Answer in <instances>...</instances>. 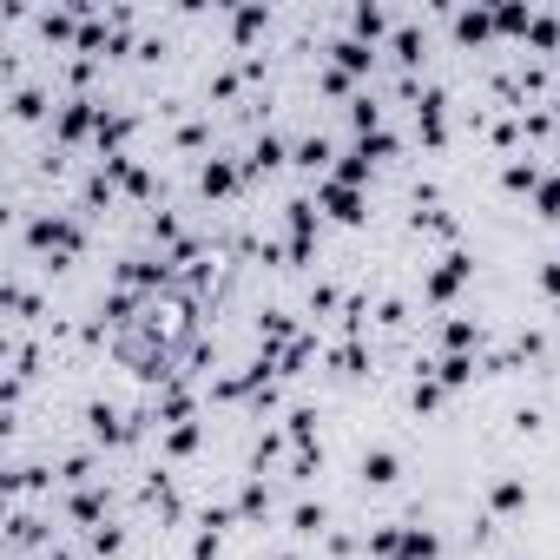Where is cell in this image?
Wrapping results in <instances>:
<instances>
[{
  "instance_id": "obj_36",
  "label": "cell",
  "mask_w": 560,
  "mask_h": 560,
  "mask_svg": "<svg viewBox=\"0 0 560 560\" xmlns=\"http://www.w3.org/2000/svg\"><path fill=\"white\" fill-rule=\"evenodd\" d=\"M47 560H66V554H47Z\"/></svg>"
},
{
  "instance_id": "obj_34",
  "label": "cell",
  "mask_w": 560,
  "mask_h": 560,
  "mask_svg": "<svg viewBox=\"0 0 560 560\" xmlns=\"http://www.w3.org/2000/svg\"><path fill=\"white\" fill-rule=\"evenodd\" d=\"M119 541H126L119 528H93V547H99V554H119Z\"/></svg>"
},
{
  "instance_id": "obj_4",
  "label": "cell",
  "mask_w": 560,
  "mask_h": 560,
  "mask_svg": "<svg viewBox=\"0 0 560 560\" xmlns=\"http://www.w3.org/2000/svg\"><path fill=\"white\" fill-rule=\"evenodd\" d=\"M317 198H323V205H330L343 224H356V218H363V192H356V185H336V178H323V185H317Z\"/></svg>"
},
{
  "instance_id": "obj_7",
  "label": "cell",
  "mask_w": 560,
  "mask_h": 560,
  "mask_svg": "<svg viewBox=\"0 0 560 560\" xmlns=\"http://www.w3.org/2000/svg\"><path fill=\"white\" fill-rule=\"evenodd\" d=\"M488 508H495V514H521V508H528V481H521V475H501L495 488H488Z\"/></svg>"
},
{
  "instance_id": "obj_21",
  "label": "cell",
  "mask_w": 560,
  "mask_h": 560,
  "mask_svg": "<svg viewBox=\"0 0 560 560\" xmlns=\"http://www.w3.org/2000/svg\"><path fill=\"white\" fill-rule=\"evenodd\" d=\"M330 159H336V152H330V139H304V145H297V165H304V172H323Z\"/></svg>"
},
{
  "instance_id": "obj_16",
  "label": "cell",
  "mask_w": 560,
  "mask_h": 560,
  "mask_svg": "<svg viewBox=\"0 0 560 560\" xmlns=\"http://www.w3.org/2000/svg\"><path fill=\"white\" fill-rule=\"evenodd\" d=\"M475 323H468V317H455V323H448V330H442V343H448V356H468V350H475Z\"/></svg>"
},
{
  "instance_id": "obj_3",
  "label": "cell",
  "mask_w": 560,
  "mask_h": 560,
  "mask_svg": "<svg viewBox=\"0 0 560 560\" xmlns=\"http://www.w3.org/2000/svg\"><path fill=\"white\" fill-rule=\"evenodd\" d=\"M99 112H106L99 99H66L60 119H53V132H60V139H86V132H93L99 139Z\"/></svg>"
},
{
  "instance_id": "obj_31",
  "label": "cell",
  "mask_w": 560,
  "mask_h": 560,
  "mask_svg": "<svg viewBox=\"0 0 560 560\" xmlns=\"http://www.w3.org/2000/svg\"><path fill=\"white\" fill-rule=\"evenodd\" d=\"M528 40H534V47H554V40H560V27H554V20H547V14H534Z\"/></svg>"
},
{
  "instance_id": "obj_19",
  "label": "cell",
  "mask_w": 560,
  "mask_h": 560,
  "mask_svg": "<svg viewBox=\"0 0 560 560\" xmlns=\"http://www.w3.org/2000/svg\"><path fill=\"white\" fill-rule=\"evenodd\" d=\"M277 159H284V139H277V132H264V139L251 145V172H271Z\"/></svg>"
},
{
  "instance_id": "obj_20",
  "label": "cell",
  "mask_w": 560,
  "mask_h": 560,
  "mask_svg": "<svg viewBox=\"0 0 560 560\" xmlns=\"http://www.w3.org/2000/svg\"><path fill=\"white\" fill-rule=\"evenodd\" d=\"M99 508H106V501H99V488H80V495H73V521H86V528H106V521H99Z\"/></svg>"
},
{
  "instance_id": "obj_12",
  "label": "cell",
  "mask_w": 560,
  "mask_h": 560,
  "mask_svg": "<svg viewBox=\"0 0 560 560\" xmlns=\"http://www.w3.org/2000/svg\"><path fill=\"white\" fill-rule=\"evenodd\" d=\"M336 66H343V73H369V60H376V47H363V40H356V33H350V40H336Z\"/></svg>"
},
{
  "instance_id": "obj_6",
  "label": "cell",
  "mask_w": 560,
  "mask_h": 560,
  "mask_svg": "<svg viewBox=\"0 0 560 560\" xmlns=\"http://www.w3.org/2000/svg\"><path fill=\"white\" fill-rule=\"evenodd\" d=\"M396 475H402L396 448H363V481H369V488H389Z\"/></svg>"
},
{
  "instance_id": "obj_18",
  "label": "cell",
  "mask_w": 560,
  "mask_h": 560,
  "mask_svg": "<svg viewBox=\"0 0 560 560\" xmlns=\"http://www.w3.org/2000/svg\"><path fill=\"white\" fill-rule=\"evenodd\" d=\"M468 376H475V356H448V363L435 369V383H442V389H462Z\"/></svg>"
},
{
  "instance_id": "obj_1",
  "label": "cell",
  "mask_w": 560,
  "mask_h": 560,
  "mask_svg": "<svg viewBox=\"0 0 560 560\" xmlns=\"http://www.w3.org/2000/svg\"><path fill=\"white\" fill-rule=\"evenodd\" d=\"M27 244L40 257H53V264H66V257L80 251V224L66 218V211H40V218L27 224Z\"/></svg>"
},
{
  "instance_id": "obj_9",
  "label": "cell",
  "mask_w": 560,
  "mask_h": 560,
  "mask_svg": "<svg viewBox=\"0 0 560 560\" xmlns=\"http://www.w3.org/2000/svg\"><path fill=\"white\" fill-rule=\"evenodd\" d=\"M198 185H205V198H224V192H238V165H231V159H211L205 172H198Z\"/></svg>"
},
{
  "instance_id": "obj_2",
  "label": "cell",
  "mask_w": 560,
  "mask_h": 560,
  "mask_svg": "<svg viewBox=\"0 0 560 560\" xmlns=\"http://www.w3.org/2000/svg\"><path fill=\"white\" fill-rule=\"evenodd\" d=\"M468 277H475V257H468V251H448L442 264L429 271V304H448V297H455Z\"/></svg>"
},
{
  "instance_id": "obj_15",
  "label": "cell",
  "mask_w": 560,
  "mask_h": 560,
  "mask_svg": "<svg viewBox=\"0 0 560 560\" xmlns=\"http://www.w3.org/2000/svg\"><path fill=\"white\" fill-rule=\"evenodd\" d=\"M323 521H330L323 501H297V508H290V528H297V534H323Z\"/></svg>"
},
{
  "instance_id": "obj_17",
  "label": "cell",
  "mask_w": 560,
  "mask_h": 560,
  "mask_svg": "<svg viewBox=\"0 0 560 560\" xmlns=\"http://www.w3.org/2000/svg\"><path fill=\"white\" fill-rule=\"evenodd\" d=\"M495 27H501V33H528V27H534V7L508 0V7H495Z\"/></svg>"
},
{
  "instance_id": "obj_26",
  "label": "cell",
  "mask_w": 560,
  "mask_h": 560,
  "mask_svg": "<svg viewBox=\"0 0 560 560\" xmlns=\"http://www.w3.org/2000/svg\"><path fill=\"white\" fill-rule=\"evenodd\" d=\"M165 448H172V455H192V448H198V422H172Z\"/></svg>"
},
{
  "instance_id": "obj_33",
  "label": "cell",
  "mask_w": 560,
  "mask_h": 560,
  "mask_svg": "<svg viewBox=\"0 0 560 560\" xmlns=\"http://www.w3.org/2000/svg\"><path fill=\"white\" fill-rule=\"evenodd\" d=\"M541 290L560 304V257H547V264H541Z\"/></svg>"
},
{
  "instance_id": "obj_25",
  "label": "cell",
  "mask_w": 560,
  "mask_h": 560,
  "mask_svg": "<svg viewBox=\"0 0 560 560\" xmlns=\"http://www.w3.org/2000/svg\"><path fill=\"white\" fill-rule=\"evenodd\" d=\"M389 47H396V60L416 66V60H422V33H416V27H396V40H389Z\"/></svg>"
},
{
  "instance_id": "obj_27",
  "label": "cell",
  "mask_w": 560,
  "mask_h": 560,
  "mask_svg": "<svg viewBox=\"0 0 560 560\" xmlns=\"http://www.w3.org/2000/svg\"><path fill=\"white\" fill-rule=\"evenodd\" d=\"M534 198H541V218H560V178H541Z\"/></svg>"
},
{
  "instance_id": "obj_30",
  "label": "cell",
  "mask_w": 560,
  "mask_h": 560,
  "mask_svg": "<svg viewBox=\"0 0 560 560\" xmlns=\"http://www.w3.org/2000/svg\"><path fill=\"white\" fill-rule=\"evenodd\" d=\"M40 106H47V99L33 93V86H20V93H14V119H40Z\"/></svg>"
},
{
  "instance_id": "obj_8",
  "label": "cell",
  "mask_w": 560,
  "mask_h": 560,
  "mask_svg": "<svg viewBox=\"0 0 560 560\" xmlns=\"http://www.w3.org/2000/svg\"><path fill=\"white\" fill-rule=\"evenodd\" d=\"M86 422H93V442H126V422H119V409H112V402H93V409H86Z\"/></svg>"
},
{
  "instance_id": "obj_37",
  "label": "cell",
  "mask_w": 560,
  "mask_h": 560,
  "mask_svg": "<svg viewBox=\"0 0 560 560\" xmlns=\"http://www.w3.org/2000/svg\"><path fill=\"white\" fill-rule=\"evenodd\" d=\"M554 112H560V93H554Z\"/></svg>"
},
{
  "instance_id": "obj_5",
  "label": "cell",
  "mask_w": 560,
  "mask_h": 560,
  "mask_svg": "<svg viewBox=\"0 0 560 560\" xmlns=\"http://www.w3.org/2000/svg\"><path fill=\"white\" fill-rule=\"evenodd\" d=\"M435 554H442V534H435V528H402L396 560H435Z\"/></svg>"
},
{
  "instance_id": "obj_22",
  "label": "cell",
  "mask_w": 560,
  "mask_h": 560,
  "mask_svg": "<svg viewBox=\"0 0 560 560\" xmlns=\"http://www.w3.org/2000/svg\"><path fill=\"white\" fill-rule=\"evenodd\" d=\"M350 119H356V132L369 139V132L383 126V106H376V99H350Z\"/></svg>"
},
{
  "instance_id": "obj_38",
  "label": "cell",
  "mask_w": 560,
  "mask_h": 560,
  "mask_svg": "<svg viewBox=\"0 0 560 560\" xmlns=\"http://www.w3.org/2000/svg\"><path fill=\"white\" fill-rule=\"evenodd\" d=\"M554 159H560V152H554Z\"/></svg>"
},
{
  "instance_id": "obj_11",
  "label": "cell",
  "mask_w": 560,
  "mask_h": 560,
  "mask_svg": "<svg viewBox=\"0 0 560 560\" xmlns=\"http://www.w3.org/2000/svg\"><path fill=\"white\" fill-rule=\"evenodd\" d=\"M350 27H356V40H363V47H376V33H389V14H383V7H369V0H363V7H356V14H350Z\"/></svg>"
},
{
  "instance_id": "obj_29",
  "label": "cell",
  "mask_w": 560,
  "mask_h": 560,
  "mask_svg": "<svg viewBox=\"0 0 560 560\" xmlns=\"http://www.w3.org/2000/svg\"><path fill=\"white\" fill-rule=\"evenodd\" d=\"M264 20H271L264 7H238V20H231V27H238V40H251V33L264 27Z\"/></svg>"
},
{
  "instance_id": "obj_10",
  "label": "cell",
  "mask_w": 560,
  "mask_h": 560,
  "mask_svg": "<svg viewBox=\"0 0 560 560\" xmlns=\"http://www.w3.org/2000/svg\"><path fill=\"white\" fill-rule=\"evenodd\" d=\"M455 33L475 47V40H488V33H495V14H488V7H462V14H455Z\"/></svg>"
},
{
  "instance_id": "obj_32",
  "label": "cell",
  "mask_w": 560,
  "mask_h": 560,
  "mask_svg": "<svg viewBox=\"0 0 560 560\" xmlns=\"http://www.w3.org/2000/svg\"><path fill=\"white\" fill-rule=\"evenodd\" d=\"M435 402H442V383H435V376H422V383H416V409H435Z\"/></svg>"
},
{
  "instance_id": "obj_14",
  "label": "cell",
  "mask_w": 560,
  "mask_h": 560,
  "mask_svg": "<svg viewBox=\"0 0 560 560\" xmlns=\"http://www.w3.org/2000/svg\"><path fill=\"white\" fill-rule=\"evenodd\" d=\"M363 178H369V152H363V145H350V152L336 159V185H363Z\"/></svg>"
},
{
  "instance_id": "obj_28",
  "label": "cell",
  "mask_w": 560,
  "mask_h": 560,
  "mask_svg": "<svg viewBox=\"0 0 560 560\" xmlns=\"http://www.w3.org/2000/svg\"><path fill=\"white\" fill-rule=\"evenodd\" d=\"M356 145H363V152H369V165H376V159H389V152H396V139H389L383 126L369 132V139H356Z\"/></svg>"
},
{
  "instance_id": "obj_13",
  "label": "cell",
  "mask_w": 560,
  "mask_h": 560,
  "mask_svg": "<svg viewBox=\"0 0 560 560\" xmlns=\"http://www.w3.org/2000/svg\"><path fill=\"white\" fill-rule=\"evenodd\" d=\"M416 119H422V139L442 145V93H422L416 99Z\"/></svg>"
},
{
  "instance_id": "obj_24",
  "label": "cell",
  "mask_w": 560,
  "mask_h": 560,
  "mask_svg": "<svg viewBox=\"0 0 560 560\" xmlns=\"http://www.w3.org/2000/svg\"><path fill=\"white\" fill-rule=\"evenodd\" d=\"M501 185H508V192H534V185H541V172H534V165H521V159H514L508 172H501Z\"/></svg>"
},
{
  "instance_id": "obj_23",
  "label": "cell",
  "mask_w": 560,
  "mask_h": 560,
  "mask_svg": "<svg viewBox=\"0 0 560 560\" xmlns=\"http://www.w3.org/2000/svg\"><path fill=\"white\" fill-rule=\"evenodd\" d=\"M271 508V495H264V481H244V495H238V514L244 521H257V514Z\"/></svg>"
},
{
  "instance_id": "obj_35",
  "label": "cell",
  "mask_w": 560,
  "mask_h": 560,
  "mask_svg": "<svg viewBox=\"0 0 560 560\" xmlns=\"http://www.w3.org/2000/svg\"><path fill=\"white\" fill-rule=\"evenodd\" d=\"M277 560H297V554H277Z\"/></svg>"
}]
</instances>
